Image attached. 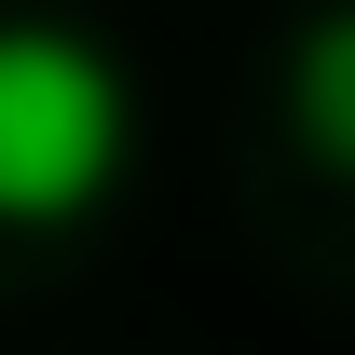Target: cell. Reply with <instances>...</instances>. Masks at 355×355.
<instances>
[{
    "mask_svg": "<svg viewBox=\"0 0 355 355\" xmlns=\"http://www.w3.org/2000/svg\"><path fill=\"white\" fill-rule=\"evenodd\" d=\"M137 178V69L83 14H0V232H83Z\"/></svg>",
    "mask_w": 355,
    "mask_h": 355,
    "instance_id": "6da1fadb",
    "label": "cell"
},
{
    "mask_svg": "<svg viewBox=\"0 0 355 355\" xmlns=\"http://www.w3.org/2000/svg\"><path fill=\"white\" fill-rule=\"evenodd\" d=\"M287 137L328 178H355V0H314L287 42Z\"/></svg>",
    "mask_w": 355,
    "mask_h": 355,
    "instance_id": "7a4b0ae2",
    "label": "cell"
}]
</instances>
